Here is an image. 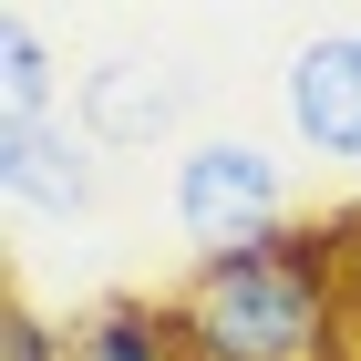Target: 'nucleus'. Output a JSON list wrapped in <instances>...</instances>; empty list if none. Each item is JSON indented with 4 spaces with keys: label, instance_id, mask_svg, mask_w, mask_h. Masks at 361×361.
Returning <instances> with one entry per match:
<instances>
[{
    "label": "nucleus",
    "instance_id": "11",
    "mask_svg": "<svg viewBox=\"0 0 361 361\" xmlns=\"http://www.w3.org/2000/svg\"><path fill=\"white\" fill-rule=\"evenodd\" d=\"M186 361H196V351H186Z\"/></svg>",
    "mask_w": 361,
    "mask_h": 361
},
{
    "label": "nucleus",
    "instance_id": "3",
    "mask_svg": "<svg viewBox=\"0 0 361 361\" xmlns=\"http://www.w3.org/2000/svg\"><path fill=\"white\" fill-rule=\"evenodd\" d=\"M279 104H289V135H300L310 155L361 166V31H320V42H300Z\"/></svg>",
    "mask_w": 361,
    "mask_h": 361
},
{
    "label": "nucleus",
    "instance_id": "4",
    "mask_svg": "<svg viewBox=\"0 0 361 361\" xmlns=\"http://www.w3.org/2000/svg\"><path fill=\"white\" fill-rule=\"evenodd\" d=\"M0 186H11V207H31V217H83L93 207V145L73 135V124H11L0 114Z\"/></svg>",
    "mask_w": 361,
    "mask_h": 361
},
{
    "label": "nucleus",
    "instance_id": "5",
    "mask_svg": "<svg viewBox=\"0 0 361 361\" xmlns=\"http://www.w3.org/2000/svg\"><path fill=\"white\" fill-rule=\"evenodd\" d=\"M83 104H93V135L135 145V135H155V124L176 114V83H155V62H104Z\"/></svg>",
    "mask_w": 361,
    "mask_h": 361
},
{
    "label": "nucleus",
    "instance_id": "6",
    "mask_svg": "<svg viewBox=\"0 0 361 361\" xmlns=\"http://www.w3.org/2000/svg\"><path fill=\"white\" fill-rule=\"evenodd\" d=\"M83 361H186V341H176V310H145V300H114V310H93Z\"/></svg>",
    "mask_w": 361,
    "mask_h": 361
},
{
    "label": "nucleus",
    "instance_id": "1",
    "mask_svg": "<svg viewBox=\"0 0 361 361\" xmlns=\"http://www.w3.org/2000/svg\"><path fill=\"white\" fill-rule=\"evenodd\" d=\"M176 341L196 361H351V269L341 227H279L258 248L196 258Z\"/></svg>",
    "mask_w": 361,
    "mask_h": 361
},
{
    "label": "nucleus",
    "instance_id": "7",
    "mask_svg": "<svg viewBox=\"0 0 361 361\" xmlns=\"http://www.w3.org/2000/svg\"><path fill=\"white\" fill-rule=\"evenodd\" d=\"M0 114H11V124H42V114H52V52H42L31 21L0 31Z\"/></svg>",
    "mask_w": 361,
    "mask_h": 361
},
{
    "label": "nucleus",
    "instance_id": "8",
    "mask_svg": "<svg viewBox=\"0 0 361 361\" xmlns=\"http://www.w3.org/2000/svg\"><path fill=\"white\" fill-rule=\"evenodd\" d=\"M0 361H83V351H62V331L42 320V310H0Z\"/></svg>",
    "mask_w": 361,
    "mask_h": 361
},
{
    "label": "nucleus",
    "instance_id": "9",
    "mask_svg": "<svg viewBox=\"0 0 361 361\" xmlns=\"http://www.w3.org/2000/svg\"><path fill=\"white\" fill-rule=\"evenodd\" d=\"M341 269H351V351H361V217H341Z\"/></svg>",
    "mask_w": 361,
    "mask_h": 361
},
{
    "label": "nucleus",
    "instance_id": "10",
    "mask_svg": "<svg viewBox=\"0 0 361 361\" xmlns=\"http://www.w3.org/2000/svg\"><path fill=\"white\" fill-rule=\"evenodd\" d=\"M351 361H361V351H351Z\"/></svg>",
    "mask_w": 361,
    "mask_h": 361
},
{
    "label": "nucleus",
    "instance_id": "2",
    "mask_svg": "<svg viewBox=\"0 0 361 361\" xmlns=\"http://www.w3.org/2000/svg\"><path fill=\"white\" fill-rule=\"evenodd\" d=\"M176 227H186L207 258L279 238V227H289V217H279V155H258L248 135L196 145L186 166H176Z\"/></svg>",
    "mask_w": 361,
    "mask_h": 361
}]
</instances>
